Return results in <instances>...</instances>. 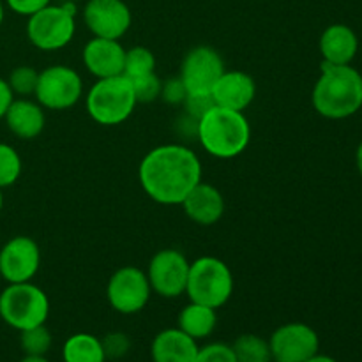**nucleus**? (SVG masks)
<instances>
[{
  "label": "nucleus",
  "mask_w": 362,
  "mask_h": 362,
  "mask_svg": "<svg viewBox=\"0 0 362 362\" xmlns=\"http://www.w3.org/2000/svg\"><path fill=\"white\" fill-rule=\"evenodd\" d=\"M202 163L197 152L180 144L151 148L138 166V180L152 202L180 205L197 184L202 182Z\"/></svg>",
  "instance_id": "1"
},
{
  "label": "nucleus",
  "mask_w": 362,
  "mask_h": 362,
  "mask_svg": "<svg viewBox=\"0 0 362 362\" xmlns=\"http://www.w3.org/2000/svg\"><path fill=\"white\" fill-rule=\"evenodd\" d=\"M311 103L318 115L325 119H349L362 108V74L350 64L322 62Z\"/></svg>",
  "instance_id": "2"
},
{
  "label": "nucleus",
  "mask_w": 362,
  "mask_h": 362,
  "mask_svg": "<svg viewBox=\"0 0 362 362\" xmlns=\"http://www.w3.org/2000/svg\"><path fill=\"white\" fill-rule=\"evenodd\" d=\"M202 148L216 159L239 158L251 141V124L244 112L214 105L197 122Z\"/></svg>",
  "instance_id": "3"
},
{
  "label": "nucleus",
  "mask_w": 362,
  "mask_h": 362,
  "mask_svg": "<svg viewBox=\"0 0 362 362\" xmlns=\"http://www.w3.org/2000/svg\"><path fill=\"white\" fill-rule=\"evenodd\" d=\"M138 101L133 85L124 74L95 80L85 95V108L88 117L99 126L124 124L136 108Z\"/></svg>",
  "instance_id": "4"
},
{
  "label": "nucleus",
  "mask_w": 362,
  "mask_h": 362,
  "mask_svg": "<svg viewBox=\"0 0 362 362\" xmlns=\"http://www.w3.org/2000/svg\"><path fill=\"white\" fill-rule=\"evenodd\" d=\"M233 288L232 269L221 258L200 257L191 262L186 285V296L191 303L219 310L228 303Z\"/></svg>",
  "instance_id": "5"
},
{
  "label": "nucleus",
  "mask_w": 362,
  "mask_h": 362,
  "mask_svg": "<svg viewBox=\"0 0 362 362\" xmlns=\"http://www.w3.org/2000/svg\"><path fill=\"white\" fill-rule=\"evenodd\" d=\"M48 317V296L32 281L9 283L0 293V318L18 332L46 324Z\"/></svg>",
  "instance_id": "6"
},
{
  "label": "nucleus",
  "mask_w": 362,
  "mask_h": 362,
  "mask_svg": "<svg viewBox=\"0 0 362 362\" xmlns=\"http://www.w3.org/2000/svg\"><path fill=\"white\" fill-rule=\"evenodd\" d=\"M76 34V13L73 6H49L28 16L27 37L41 52H57L73 41Z\"/></svg>",
  "instance_id": "7"
},
{
  "label": "nucleus",
  "mask_w": 362,
  "mask_h": 362,
  "mask_svg": "<svg viewBox=\"0 0 362 362\" xmlns=\"http://www.w3.org/2000/svg\"><path fill=\"white\" fill-rule=\"evenodd\" d=\"M83 95V80L76 69L64 64L48 66L39 71L35 101L45 110L64 112L80 103Z\"/></svg>",
  "instance_id": "8"
},
{
  "label": "nucleus",
  "mask_w": 362,
  "mask_h": 362,
  "mask_svg": "<svg viewBox=\"0 0 362 362\" xmlns=\"http://www.w3.org/2000/svg\"><path fill=\"white\" fill-rule=\"evenodd\" d=\"M152 296L147 272L134 265L117 269L106 285V299L113 311L120 315H136L148 304Z\"/></svg>",
  "instance_id": "9"
},
{
  "label": "nucleus",
  "mask_w": 362,
  "mask_h": 362,
  "mask_svg": "<svg viewBox=\"0 0 362 362\" xmlns=\"http://www.w3.org/2000/svg\"><path fill=\"white\" fill-rule=\"evenodd\" d=\"M225 60L212 46H194L184 55L179 78L186 87L187 95H211L216 81L225 73Z\"/></svg>",
  "instance_id": "10"
},
{
  "label": "nucleus",
  "mask_w": 362,
  "mask_h": 362,
  "mask_svg": "<svg viewBox=\"0 0 362 362\" xmlns=\"http://www.w3.org/2000/svg\"><path fill=\"white\" fill-rule=\"evenodd\" d=\"M189 265L186 255L173 247L159 250L151 258L147 267V278L152 292L163 299H177L186 293Z\"/></svg>",
  "instance_id": "11"
},
{
  "label": "nucleus",
  "mask_w": 362,
  "mask_h": 362,
  "mask_svg": "<svg viewBox=\"0 0 362 362\" xmlns=\"http://www.w3.org/2000/svg\"><path fill=\"white\" fill-rule=\"evenodd\" d=\"M269 346L272 362H306L320 354V338L308 324L288 322L272 332Z\"/></svg>",
  "instance_id": "12"
},
{
  "label": "nucleus",
  "mask_w": 362,
  "mask_h": 362,
  "mask_svg": "<svg viewBox=\"0 0 362 362\" xmlns=\"http://www.w3.org/2000/svg\"><path fill=\"white\" fill-rule=\"evenodd\" d=\"M41 267V250L32 237L16 235L0 250V276L6 283H27Z\"/></svg>",
  "instance_id": "13"
},
{
  "label": "nucleus",
  "mask_w": 362,
  "mask_h": 362,
  "mask_svg": "<svg viewBox=\"0 0 362 362\" xmlns=\"http://www.w3.org/2000/svg\"><path fill=\"white\" fill-rule=\"evenodd\" d=\"M83 21L94 37L120 39L133 23V14L124 0H87Z\"/></svg>",
  "instance_id": "14"
},
{
  "label": "nucleus",
  "mask_w": 362,
  "mask_h": 362,
  "mask_svg": "<svg viewBox=\"0 0 362 362\" xmlns=\"http://www.w3.org/2000/svg\"><path fill=\"white\" fill-rule=\"evenodd\" d=\"M83 66L95 80L124 74L126 48L117 39L92 37L81 52Z\"/></svg>",
  "instance_id": "15"
},
{
  "label": "nucleus",
  "mask_w": 362,
  "mask_h": 362,
  "mask_svg": "<svg viewBox=\"0 0 362 362\" xmlns=\"http://www.w3.org/2000/svg\"><path fill=\"white\" fill-rule=\"evenodd\" d=\"M218 106L246 112L257 98V81L246 71H228L221 74L211 92Z\"/></svg>",
  "instance_id": "16"
},
{
  "label": "nucleus",
  "mask_w": 362,
  "mask_h": 362,
  "mask_svg": "<svg viewBox=\"0 0 362 362\" xmlns=\"http://www.w3.org/2000/svg\"><path fill=\"white\" fill-rule=\"evenodd\" d=\"M189 221L200 226H212L225 216V197L212 184L202 180L180 204Z\"/></svg>",
  "instance_id": "17"
},
{
  "label": "nucleus",
  "mask_w": 362,
  "mask_h": 362,
  "mask_svg": "<svg viewBox=\"0 0 362 362\" xmlns=\"http://www.w3.org/2000/svg\"><path fill=\"white\" fill-rule=\"evenodd\" d=\"M4 120L7 129L20 140H34L45 131L46 126L45 108L28 98H14Z\"/></svg>",
  "instance_id": "18"
},
{
  "label": "nucleus",
  "mask_w": 362,
  "mask_h": 362,
  "mask_svg": "<svg viewBox=\"0 0 362 362\" xmlns=\"http://www.w3.org/2000/svg\"><path fill=\"white\" fill-rule=\"evenodd\" d=\"M318 48H320L322 59H324L322 62L345 66L356 59L357 49H359V39L349 25L334 23L329 25L322 32Z\"/></svg>",
  "instance_id": "19"
},
{
  "label": "nucleus",
  "mask_w": 362,
  "mask_h": 362,
  "mask_svg": "<svg viewBox=\"0 0 362 362\" xmlns=\"http://www.w3.org/2000/svg\"><path fill=\"white\" fill-rule=\"evenodd\" d=\"M198 341L180 331L179 327L163 329L151 345L152 362H194Z\"/></svg>",
  "instance_id": "20"
},
{
  "label": "nucleus",
  "mask_w": 362,
  "mask_h": 362,
  "mask_svg": "<svg viewBox=\"0 0 362 362\" xmlns=\"http://www.w3.org/2000/svg\"><path fill=\"white\" fill-rule=\"evenodd\" d=\"M177 327L194 341L207 339L218 327V310L189 300L177 317Z\"/></svg>",
  "instance_id": "21"
},
{
  "label": "nucleus",
  "mask_w": 362,
  "mask_h": 362,
  "mask_svg": "<svg viewBox=\"0 0 362 362\" xmlns=\"http://www.w3.org/2000/svg\"><path fill=\"white\" fill-rule=\"evenodd\" d=\"M64 362H106L103 341L90 332H76L62 345Z\"/></svg>",
  "instance_id": "22"
},
{
  "label": "nucleus",
  "mask_w": 362,
  "mask_h": 362,
  "mask_svg": "<svg viewBox=\"0 0 362 362\" xmlns=\"http://www.w3.org/2000/svg\"><path fill=\"white\" fill-rule=\"evenodd\" d=\"M237 362H272L269 339L258 334H240L232 343Z\"/></svg>",
  "instance_id": "23"
},
{
  "label": "nucleus",
  "mask_w": 362,
  "mask_h": 362,
  "mask_svg": "<svg viewBox=\"0 0 362 362\" xmlns=\"http://www.w3.org/2000/svg\"><path fill=\"white\" fill-rule=\"evenodd\" d=\"M156 71V57L152 49L147 46H133L126 49V60H124V76L134 80V78L145 76Z\"/></svg>",
  "instance_id": "24"
},
{
  "label": "nucleus",
  "mask_w": 362,
  "mask_h": 362,
  "mask_svg": "<svg viewBox=\"0 0 362 362\" xmlns=\"http://www.w3.org/2000/svg\"><path fill=\"white\" fill-rule=\"evenodd\" d=\"M53 345V336L46 324L20 332V346L25 356H46Z\"/></svg>",
  "instance_id": "25"
},
{
  "label": "nucleus",
  "mask_w": 362,
  "mask_h": 362,
  "mask_svg": "<svg viewBox=\"0 0 362 362\" xmlns=\"http://www.w3.org/2000/svg\"><path fill=\"white\" fill-rule=\"evenodd\" d=\"M23 170V161L16 148L9 144H0V189L18 182Z\"/></svg>",
  "instance_id": "26"
},
{
  "label": "nucleus",
  "mask_w": 362,
  "mask_h": 362,
  "mask_svg": "<svg viewBox=\"0 0 362 362\" xmlns=\"http://www.w3.org/2000/svg\"><path fill=\"white\" fill-rule=\"evenodd\" d=\"M39 81V71L32 66H18L14 67L7 78V85H9L11 92L14 98H30L35 94Z\"/></svg>",
  "instance_id": "27"
},
{
  "label": "nucleus",
  "mask_w": 362,
  "mask_h": 362,
  "mask_svg": "<svg viewBox=\"0 0 362 362\" xmlns=\"http://www.w3.org/2000/svg\"><path fill=\"white\" fill-rule=\"evenodd\" d=\"M129 80V78H127ZM133 85L134 95H136L138 105L140 103H154L158 99H161V90H163V80L154 73L145 74V76L134 78L129 80Z\"/></svg>",
  "instance_id": "28"
},
{
  "label": "nucleus",
  "mask_w": 362,
  "mask_h": 362,
  "mask_svg": "<svg viewBox=\"0 0 362 362\" xmlns=\"http://www.w3.org/2000/svg\"><path fill=\"white\" fill-rule=\"evenodd\" d=\"M194 362H237V359L232 350V345L214 341L205 346H198Z\"/></svg>",
  "instance_id": "29"
},
{
  "label": "nucleus",
  "mask_w": 362,
  "mask_h": 362,
  "mask_svg": "<svg viewBox=\"0 0 362 362\" xmlns=\"http://www.w3.org/2000/svg\"><path fill=\"white\" fill-rule=\"evenodd\" d=\"M101 341L106 354V359H122V357H126L131 350V339L129 336L124 334V332H110V334H106Z\"/></svg>",
  "instance_id": "30"
},
{
  "label": "nucleus",
  "mask_w": 362,
  "mask_h": 362,
  "mask_svg": "<svg viewBox=\"0 0 362 362\" xmlns=\"http://www.w3.org/2000/svg\"><path fill=\"white\" fill-rule=\"evenodd\" d=\"M184 110H186V115L193 120H200L212 106L216 105L212 95H193L189 94L186 98V101L182 103Z\"/></svg>",
  "instance_id": "31"
},
{
  "label": "nucleus",
  "mask_w": 362,
  "mask_h": 362,
  "mask_svg": "<svg viewBox=\"0 0 362 362\" xmlns=\"http://www.w3.org/2000/svg\"><path fill=\"white\" fill-rule=\"evenodd\" d=\"M187 98V90L184 87L182 80L179 76H173L170 80L163 81V90L161 99L166 101L168 105H182Z\"/></svg>",
  "instance_id": "32"
},
{
  "label": "nucleus",
  "mask_w": 362,
  "mask_h": 362,
  "mask_svg": "<svg viewBox=\"0 0 362 362\" xmlns=\"http://www.w3.org/2000/svg\"><path fill=\"white\" fill-rule=\"evenodd\" d=\"M7 7L20 16H32L34 13L41 11L42 7L49 6L52 0H6Z\"/></svg>",
  "instance_id": "33"
},
{
  "label": "nucleus",
  "mask_w": 362,
  "mask_h": 362,
  "mask_svg": "<svg viewBox=\"0 0 362 362\" xmlns=\"http://www.w3.org/2000/svg\"><path fill=\"white\" fill-rule=\"evenodd\" d=\"M13 99H14V94L11 92L9 85H7V80L0 78V120L4 119V115H6L7 108L11 106Z\"/></svg>",
  "instance_id": "34"
},
{
  "label": "nucleus",
  "mask_w": 362,
  "mask_h": 362,
  "mask_svg": "<svg viewBox=\"0 0 362 362\" xmlns=\"http://www.w3.org/2000/svg\"><path fill=\"white\" fill-rule=\"evenodd\" d=\"M306 362H338V361L332 359V357L329 356H324V354H317V356L311 357V359H308Z\"/></svg>",
  "instance_id": "35"
},
{
  "label": "nucleus",
  "mask_w": 362,
  "mask_h": 362,
  "mask_svg": "<svg viewBox=\"0 0 362 362\" xmlns=\"http://www.w3.org/2000/svg\"><path fill=\"white\" fill-rule=\"evenodd\" d=\"M20 362H49L46 356H25Z\"/></svg>",
  "instance_id": "36"
},
{
  "label": "nucleus",
  "mask_w": 362,
  "mask_h": 362,
  "mask_svg": "<svg viewBox=\"0 0 362 362\" xmlns=\"http://www.w3.org/2000/svg\"><path fill=\"white\" fill-rule=\"evenodd\" d=\"M356 161H357V170H359V173L362 175V141L359 144V147H357Z\"/></svg>",
  "instance_id": "37"
},
{
  "label": "nucleus",
  "mask_w": 362,
  "mask_h": 362,
  "mask_svg": "<svg viewBox=\"0 0 362 362\" xmlns=\"http://www.w3.org/2000/svg\"><path fill=\"white\" fill-rule=\"evenodd\" d=\"M2 23H4V4L2 0H0V27H2Z\"/></svg>",
  "instance_id": "38"
},
{
  "label": "nucleus",
  "mask_w": 362,
  "mask_h": 362,
  "mask_svg": "<svg viewBox=\"0 0 362 362\" xmlns=\"http://www.w3.org/2000/svg\"><path fill=\"white\" fill-rule=\"evenodd\" d=\"M4 209V194H2V189H0V212H2Z\"/></svg>",
  "instance_id": "39"
}]
</instances>
